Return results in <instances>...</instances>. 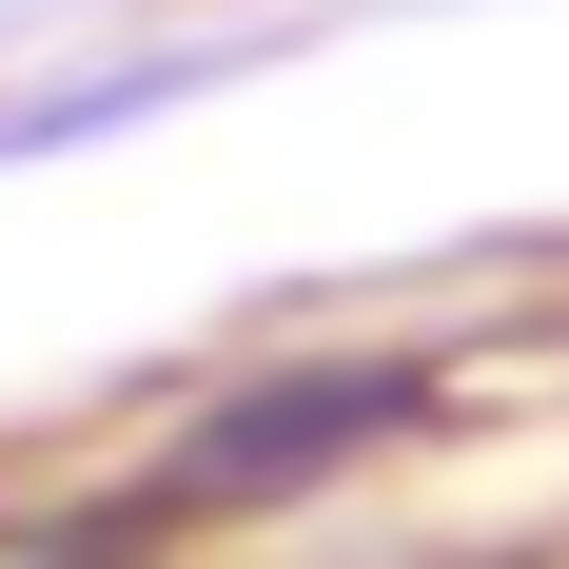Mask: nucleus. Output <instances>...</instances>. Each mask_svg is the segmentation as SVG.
I'll use <instances>...</instances> for the list:
<instances>
[{
  "label": "nucleus",
  "mask_w": 569,
  "mask_h": 569,
  "mask_svg": "<svg viewBox=\"0 0 569 569\" xmlns=\"http://www.w3.org/2000/svg\"><path fill=\"white\" fill-rule=\"evenodd\" d=\"M393 432H432V373L412 353H315V373H256L236 412H197L177 432V511H276V491H335L353 452H393Z\"/></svg>",
  "instance_id": "obj_1"
},
{
  "label": "nucleus",
  "mask_w": 569,
  "mask_h": 569,
  "mask_svg": "<svg viewBox=\"0 0 569 569\" xmlns=\"http://www.w3.org/2000/svg\"><path fill=\"white\" fill-rule=\"evenodd\" d=\"M158 99H197V59H99V79H59V99H0V158L99 138V118H158Z\"/></svg>",
  "instance_id": "obj_2"
}]
</instances>
